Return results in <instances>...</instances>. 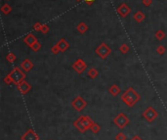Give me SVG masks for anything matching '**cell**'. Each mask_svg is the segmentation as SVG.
<instances>
[{"instance_id":"30","label":"cell","mask_w":167,"mask_h":140,"mask_svg":"<svg viewBox=\"0 0 167 140\" xmlns=\"http://www.w3.org/2000/svg\"><path fill=\"white\" fill-rule=\"evenodd\" d=\"M3 80H4V82H5L6 84H8V85H9V84H11V83L13 82L12 79H11V77H10L9 76H6L4 77V79H3Z\"/></svg>"},{"instance_id":"12","label":"cell","mask_w":167,"mask_h":140,"mask_svg":"<svg viewBox=\"0 0 167 140\" xmlns=\"http://www.w3.org/2000/svg\"><path fill=\"white\" fill-rule=\"evenodd\" d=\"M33 63L29 60V59H25L24 61H22V63L20 65V68L23 70L24 72H29L31 71V69L33 68Z\"/></svg>"},{"instance_id":"26","label":"cell","mask_w":167,"mask_h":140,"mask_svg":"<svg viewBox=\"0 0 167 140\" xmlns=\"http://www.w3.org/2000/svg\"><path fill=\"white\" fill-rule=\"evenodd\" d=\"M165 51H166V48L163 45H159L157 47V53L159 55H163L165 53Z\"/></svg>"},{"instance_id":"11","label":"cell","mask_w":167,"mask_h":140,"mask_svg":"<svg viewBox=\"0 0 167 140\" xmlns=\"http://www.w3.org/2000/svg\"><path fill=\"white\" fill-rule=\"evenodd\" d=\"M22 140H39V137L34 130L29 128V130L22 136Z\"/></svg>"},{"instance_id":"18","label":"cell","mask_w":167,"mask_h":140,"mask_svg":"<svg viewBox=\"0 0 167 140\" xmlns=\"http://www.w3.org/2000/svg\"><path fill=\"white\" fill-rule=\"evenodd\" d=\"M154 36H155V38H157V40L161 41V40H163L166 37V34L162 31V29H158V31H157V32H155Z\"/></svg>"},{"instance_id":"23","label":"cell","mask_w":167,"mask_h":140,"mask_svg":"<svg viewBox=\"0 0 167 140\" xmlns=\"http://www.w3.org/2000/svg\"><path fill=\"white\" fill-rule=\"evenodd\" d=\"M31 48L32 51H34V52H37V51H39L40 48H41V43H40L39 41H36V42L31 47Z\"/></svg>"},{"instance_id":"2","label":"cell","mask_w":167,"mask_h":140,"mask_svg":"<svg viewBox=\"0 0 167 140\" xmlns=\"http://www.w3.org/2000/svg\"><path fill=\"white\" fill-rule=\"evenodd\" d=\"M94 121L89 116H80L78 119L73 123V126L75 127L76 130H78L80 132H85L86 130H90Z\"/></svg>"},{"instance_id":"15","label":"cell","mask_w":167,"mask_h":140,"mask_svg":"<svg viewBox=\"0 0 167 140\" xmlns=\"http://www.w3.org/2000/svg\"><path fill=\"white\" fill-rule=\"evenodd\" d=\"M133 18H134V20L137 22V23H142V22L146 19V15H145L144 12H142V11H137V12L134 14V16H133Z\"/></svg>"},{"instance_id":"25","label":"cell","mask_w":167,"mask_h":140,"mask_svg":"<svg viewBox=\"0 0 167 140\" xmlns=\"http://www.w3.org/2000/svg\"><path fill=\"white\" fill-rule=\"evenodd\" d=\"M49 25H48L47 24H42V27H41V29H40V31L42 32V34H46L49 32Z\"/></svg>"},{"instance_id":"7","label":"cell","mask_w":167,"mask_h":140,"mask_svg":"<svg viewBox=\"0 0 167 140\" xmlns=\"http://www.w3.org/2000/svg\"><path fill=\"white\" fill-rule=\"evenodd\" d=\"M87 106V102L82 98V96H76L72 102V107L75 111H82Z\"/></svg>"},{"instance_id":"3","label":"cell","mask_w":167,"mask_h":140,"mask_svg":"<svg viewBox=\"0 0 167 140\" xmlns=\"http://www.w3.org/2000/svg\"><path fill=\"white\" fill-rule=\"evenodd\" d=\"M8 76L12 79L13 83H15L16 85L18 83H20L21 82L25 80V73L23 72V70L19 67L14 68Z\"/></svg>"},{"instance_id":"13","label":"cell","mask_w":167,"mask_h":140,"mask_svg":"<svg viewBox=\"0 0 167 140\" xmlns=\"http://www.w3.org/2000/svg\"><path fill=\"white\" fill-rule=\"evenodd\" d=\"M36 41H38V40H37L36 36L34 34H28L24 37V42L25 44H28L29 47H31Z\"/></svg>"},{"instance_id":"17","label":"cell","mask_w":167,"mask_h":140,"mask_svg":"<svg viewBox=\"0 0 167 140\" xmlns=\"http://www.w3.org/2000/svg\"><path fill=\"white\" fill-rule=\"evenodd\" d=\"M76 29H77V31H78L79 34H85V32L88 31V25L85 24L84 22H81V23H79L78 25H77Z\"/></svg>"},{"instance_id":"31","label":"cell","mask_w":167,"mask_h":140,"mask_svg":"<svg viewBox=\"0 0 167 140\" xmlns=\"http://www.w3.org/2000/svg\"><path fill=\"white\" fill-rule=\"evenodd\" d=\"M142 3H143V5L148 7L153 4V0H142Z\"/></svg>"},{"instance_id":"4","label":"cell","mask_w":167,"mask_h":140,"mask_svg":"<svg viewBox=\"0 0 167 140\" xmlns=\"http://www.w3.org/2000/svg\"><path fill=\"white\" fill-rule=\"evenodd\" d=\"M95 52L100 58L103 59V60H105V59H107V57H109L110 54L111 53V48L109 45H107V43L102 42L97 47V48L95 49Z\"/></svg>"},{"instance_id":"27","label":"cell","mask_w":167,"mask_h":140,"mask_svg":"<svg viewBox=\"0 0 167 140\" xmlns=\"http://www.w3.org/2000/svg\"><path fill=\"white\" fill-rule=\"evenodd\" d=\"M127 137H126V135L123 133V132H119V133H117V135L116 136V140H126Z\"/></svg>"},{"instance_id":"1","label":"cell","mask_w":167,"mask_h":140,"mask_svg":"<svg viewBox=\"0 0 167 140\" xmlns=\"http://www.w3.org/2000/svg\"><path fill=\"white\" fill-rule=\"evenodd\" d=\"M141 99L140 94L133 87H129L127 90L121 94V100L128 107H133Z\"/></svg>"},{"instance_id":"28","label":"cell","mask_w":167,"mask_h":140,"mask_svg":"<svg viewBox=\"0 0 167 140\" xmlns=\"http://www.w3.org/2000/svg\"><path fill=\"white\" fill-rule=\"evenodd\" d=\"M51 52L53 53L54 55L58 54L59 52H61L60 49H59V47L57 46V44H56V45H54V46H52V47H51Z\"/></svg>"},{"instance_id":"32","label":"cell","mask_w":167,"mask_h":140,"mask_svg":"<svg viewBox=\"0 0 167 140\" xmlns=\"http://www.w3.org/2000/svg\"><path fill=\"white\" fill-rule=\"evenodd\" d=\"M131 140H144V139H143L142 137H140L139 135H135L134 137L131 138Z\"/></svg>"},{"instance_id":"8","label":"cell","mask_w":167,"mask_h":140,"mask_svg":"<svg viewBox=\"0 0 167 140\" xmlns=\"http://www.w3.org/2000/svg\"><path fill=\"white\" fill-rule=\"evenodd\" d=\"M72 69L74 70V71H75L77 73H82L85 70H86V68H87V64L85 63V62L82 60V59L81 58H78L77 59V60L74 62V63L72 64Z\"/></svg>"},{"instance_id":"33","label":"cell","mask_w":167,"mask_h":140,"mask_svg":"<svg viewBox=\"0 0 167 140\" xmlns=\"http://www.w3.org/2000/svg\"><path fill=\"white\" fill-rule=\"evenodd\" d=\"M85 2H86V4H88V5H91V4H93V3L95 2V0H84Z\"/></svg>"},{"instance_id":"34","label":"cell","mask_w":167,"mask_h":140,"mask_svg":"<svg viewBox=\"0 0 167 140\" xmlns=\"http://www.w3.org/2000/svg\"><path fill=\"white\" fill-rule=\"evenodd\" d=\"M75 1H77V2H80V1H81V0H75Z\"/></svg>"},{"instance_id":"10","label":"cell","mask_w":167,"mask_h":140,"mask_svg":"<svg viewBox=\"0 0 167 140\" xmlns=\"http://www.w3.org/2000/svg\"><path fill=\"white\" fill-rule=\"evenodd\" d=\"M17 88L22 94H27L28 92L31 89V86L27 80H23V82H21L20 83L17 84Z\"/></svg>"},{"instance_id":"29","label":"cell","mask_w":167,"mask_h":140,"mask_svg":"<svg viewBox=\"0 0 167 140\" xmlns=\"http://www.w3.org/2000/svg\"><path fill=\"white\" fill-rule=\"evenodd\" d=\"M41 27H42V24L40 23H35L33 25V29H35L37 31H40V29H41Z\"/></svg>"},{"instance_id":"24","label":"cell","mask_w":167,"mask_h":140,"mask_svg":"<svg viewBox=\"0 0 167 140\" xmlns=\"http://www.w3.org/2000/svg\"><path fill=\"white\" fill-rule=\"evenodd\" d=\"M100 126L98 124H96V123H94L92 124V127H91V128H90V130L92 131V132H94V133H98V132L100 131Z\"/></svg>"},{"instance_id":"22","label":"cell","mask_w":167,"mask_h":140,"mask_svg":"<svg viewBox=\"0 0 167 140\" xmlns=\"http://www.w3.org/2000/svg\"><path fill=\"white\" fill-rule=\"evenodd\" d=\"M16 59H17V56L13 52H10L6 55V60L10 62V63H14V62L16 61Z\"/></svg>"},{"instance_id":"9","label":"cell","mask_w":167,"mask_h":140,"mask_svg":"<svg viewBox=\"0 0 167 140\" xmlns=\"http://www.w3.org/2000/svg\"><path fill=\"white\" fill-rule=\"evenodd\" d=\"M116 12H117V14L119 15L120 17L124 18V17L128 16V15L130 14V12H131V9H130V7L127 4L122 3V4H120L119 6L117 7Z\"/></svg>"},{"instance_id":"5","label":"cell","mask_w":167,"mask_h":140,"mask_svg":"<svg viewBox=\"0 0 167 140\" xmlns=\"http://www.w3.org/2000/svg\"><path fill=\"white\" fill-rule=\"evenodd\" d=\"M143 117L146 119L148 123L151 124V123H154L155 119L158 117V113L157 112V110H155L153 106H150L143 112Z\"/></svg>"},{"instance_id":"6","label":"cell","mask_w":167,"mask_h":140,"mask_svg":"<svg viewBox=\"0 0 167 140\" xmlns=\"http://www.w3.org/2000/svg\"><path fill=\"white\" fill-rule=\"evenodd\" d=\"M129 118L125 115L124 113H119L118 115L113 119V124H116L117 127H119L120 130L124 128L126 126H128L129 124Z\"/></svg>"},{"instance_id":"16","label":"cell","mask_w":167,"mask_h":140,"mask_svg":"<svg viewBox=\"0 0 167 140\" xmlns=\"http://www.w3.org/2000/svg\"><path fill=\"white\" fill-rule=\"evenodd\" d=\"M109 92L113 95V96H117L118 94H120L121 92V88L116 85V84H113V85H111L109 89Z\"/></svg>"},{"instance_id":"20","label":"cell","mask_w":167,"mask_h":140,"mask_svg":"<svg viewBox=\"0 0 167 140\" xmlns=\"http://www.w3.org/2000/svg\"><path fill=\"white\" fill-rule=\"evenodd\" d=\"M1 12L4 15H8L12 12V7H11L8 3H6V4H4L1 7Z\"/></svg>"},{"instance_id":"14","label":"cell","mask_w":167,"mask_h":140,"mask_svg":"<svg viewBox=\"0 0 167 140\" xmlns=\"http://www.w3.org/2000/svg\"><path fill=\"white\" fill-rule=\"evenodd\" d=\"M57 46L59 47V49H60L61 52H65L66 50L69 49V42L66 40V38H61V39L57 42Z\"/></svg>"},{"instance_id":"21","label":"cell","mask_w":167,"mask_h":140,"mask_svg":"<svg viewBox=\"0 0 167 140\" xmlns=\"http://www.w3.org/2000/svg\"><path fill=\"white\" fill-rule=\"evenodd\" d=\"M129 50H130V46L128 45V44H126V43H122L120 45V47H119V51L122 54L128 53Z\"/></svg>"},{"instance_id":"19","label":"cell","mask_w":167,"mask_h":140,"mask_svg":"<svg viewBox=\"0 0 167 140\" xmlns=\"http://www.w3.org/2000/svg\"><path fill=\"white\" fill-rule=\"evenodd\" d=\"M87 75L90 79H96V77L99 76V72L95 68H90L87 73Z\"/></svg>"}]
</instances>
